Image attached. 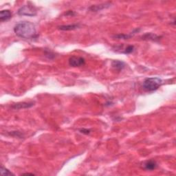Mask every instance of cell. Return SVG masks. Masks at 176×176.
I'll return each mask as SVG.
<instances>
[{
  "mask_svg": "<svg viewBox=\"0 0 176 176\" xmlns=\"http://www.w3.org/2000/svg\"><path fill=\"white\" fill-rule=\"evenodd\" d=\"M14 32L17 37L25 39H33L38 37L35 25L30 22H21L14 27Z\"/></svg>",
  "mask_w": 176,
  "mask_h": 176,
  "instance_id": "6da1fadb",
  "label": "cell"
},
{
  "mask_svg": "<svg viewBox=\"0 0 176 176\" xmlns=\"http://www.w3.org/2000/svg\"><path fill=\"white\" fill-rule=\"evenodd\" d=\"M162 85V80L158 77L147 78L144 80L143 88L147 92H154Z\"/></svg>",
  "mask_w": 176,
  "mask_h": 176,
  "instance_id": "7a4b0ae2",
  "label": "cell"
},
{
  "mask_svg": "<svg viewBox=\"0 0 176 176\" xmlns=\"http://www.w3.org/2000/svg\"><path fill=\"white\" fill-rule=\"evenodd\" d=\"M19 15L34 17L37 15V8L33 5H25L23 6L17 11Z\"/></svg>",
  "mask_w": 176,
  "mask_h": 176,
  "instance_id": "3957f363",
  "label": "cell"
},
{
  "mask_svg": "<svg viewBox=\"0 0 176 176\" xmlns=\"http://www.w3.org/2000/svg\"><path fill=\"white\" fill-rule=\"evenodd\" d=\"M85 64V60L81 57L72 56L69 59V65L72 67H81Z\"/></svg>",
  "mask_w": 176,
  "mask_h": 176,
  "instance_id": "277c9868",
  "label": "cell"
},
{
  "mask_svg": "<svg viewBox=\"0 0 176 176\" xmlns=\"http://www.w3.org/2000/svg\"><path fill=\"white\" fill-rule=\"evenodd\" d=\"M111 6L110 3H105V4H101L99 5H92V6L89 8V10L92 12H99V11L102 10L105 8H108Z\"/></svg>",
  "mask_w": 176,
  "mask_h": 176,
  "instance_id": "5b68a950",
  "label": "cell"
},
{
  "mask_svg": "<svg viewBox=\"0 0 176 176\" xmlns=\"http://www.w3.org/2000/svg\"><path fill=\"white\" fill-rule=\"evenodd\" d=\"M34 103L33 102H22V103H18L16 104H14L12 105V108L14 109H26L30 108L34 106Z\"/></svg>",
  "mask_w": 176,
  "mask_h": 176,
  "instance_id": "8992f818",
  "label": "cell"
},
{
  "mask_svg": "<svg viewBox=\"0 0 176 176\" xmlns=\"http://www.w3.org/2000/svg\"><path fill=\"white\" fill-rule=\"evenodd\" d=\"M125 63L122 61L119 60H114L111 62V66L115 70L118 72L122 71L124 68H125Z\"/></svg>",
  "mask_w": 176,
  "mask_h": 176,
  "instance_id": "52a82bcc",
  "label": "cell"
},
{
  "mask_svg": "<svg viewBox=\"0 0 176 176\" xmlns=\"http://www.w3.org/2000/svg\"><path fill=\"white\" fill-rule=\"evenodd\" d=\"M12 17V13L9 10H3L0 12V21L2 22L8 21Z\"/></svg>",
  "mask_w": 176,
  "mask_h": 176,
  "instance_id": "ba28073f",
  "label": "cell"
},
{
  "mask_svg": "<svg viewBox=\"0 0 176 176\" xmlns=\"http://www.w3.org/2000/svg\"><path fill=\"white\" fill-rule=\"evenodd\" d=\"M143 40H147V41H158L160 39V37L158 36L154 33H148L142 37Z\"/></svg>",
  "mask_w": 176,
  "mask_h": 176,
  "instance_id": "9c48e42d",
  "label": "cell"
},
{
  "mask_svg": "<svg viewBox=\"0 0 176 176\" xmlns=\"http://www.w3.org/2000/svg\"><path fill=\"white\" fill-rule=\"evenodd\" d=\"M158 164L154 160H148L143 164V167L147 171H152L157 168Z\"/></svg>",
  "mask_w": 176,
  "mask_h": 176,
  "instance_id": "30bf717a",
  "label": "cell"
},
{
  "mask_svg": "<svg viewBox=\"0 0 176 176\" xmlns=\"http://www.w3.org/2000/svg\"><path fill=\"white\" fill-rule=\"evenodd\" d=\"M140 29H135L134 31L132 32V33H129L128 34H116V35H114V38H116L118 39H128L129 38H131V37H134V34H135V33H138V32L140 31Z\"/></svg>",
  "mask_w": 176,
  "mask_h": 176,
  "instance_id": "8fae6325",
  "label": "cell"
},
{
  "mask_svg": "<svg viewBox=\"0 0 176 176\" xmlns=\"http://www.w3.org/2000/svg\"><path fill=\"white\" fill-rule=\"evenodd\" d=\"M80 28L79 24H72V25H60L58 26V29L61 30H64V31H68V30H74L78 29V28Z\"/></svg>",
  "mask_w": 176,
  "mask_h": 176,
  "instance_id": "7c38bea8",
  "label": "cell"
},
{
  "mask_svg": "<svg viewBox=\"0 0 176 176\" xmlns=\"http://www.w3.org/2000/svg\"><path fill=\"white\" fill-rule=\"evenodd\" d=\"M1 174L2 175L4 176H8V175H14L12 172H10L9 170L5 168L4 166H1Z\"/></svg>",
  "mask_w": 176,
  "mask_h": 176,
  "instance_id": "4fadbf2b",
  "label": "cell"
},
{
  "mask_svg": "<svg viewBox=\"0 0 176 176\" xmlns=\"http://www.w3.org/2000/svg\"><path fill=\"white\" fill-rule=\"evenodd\" d=\"M134 51V45H128L127 47L124 51H123V54H129L132 53Z\"/></svg>",
  "mask_w": 176,
  "mask_h": 176,
  "instance_id": "5bb4252c",
  "label": "cell"
},
{
  "mask_svg": "<svg viewBox=\"0 0 176 176\" xmlns=\"http://www.w3.org/2000/svg\"><path fill=\"white\" fill-rule=\"evenodd\" d=\"M45 55L46 57H48V59H53L54 58V54L53 53H52L50 50H45Z\"/></svg>",
  "mask_w": 176,
  "mask_h": 176,
  "instance_id": "9a60e30c",
  "label": "cell"
},
{
  "mask_svg": "<svg viewBox=\"0 0 176 176\" xmlns=\"http://www.w3.org/2000/svg\"><path fill=\"white\" fill-rule=\"evenodd\" d=\"M80 133H82V134H86V135H88L90 134V130L89 129H80Z\"/></svg>",
  "mask_w": 176,
  "mask_h": 176,
  "instance_id": "2e32d148",
  "label": "cell"
},
{
  "mask_svg": "<svg viewBox=\"0 0 176 176\" xmlns=\"http://www.w3.org/2000/svg\"><path fill=\"white\" fill-rule=\"evenodd\" d=\"M75 13H74L72 10H69L68 13H65V15H70V16H74V15H75Z\"/></svg>",
  "mask_w": 176,
  "mask_h": 176,
  "instance_id": "e0dca14e",
  "label": "cell"
},
{
  "mask_svg": "<svg viewBox=\"0 0 176 176\" xmlns=\"http://www.w3.org/2000/svg\"><path fill=\"white\" fill-rule=\"evenodd\" d=\"M34 175V174H29V173H26V174H23L22 175Z\"/></svg>",
  "mask_w": 176,
  "mask_h": 176,
  "instance_id": "ac0fdd59",
  "label": "cell"
}]
</instances>
